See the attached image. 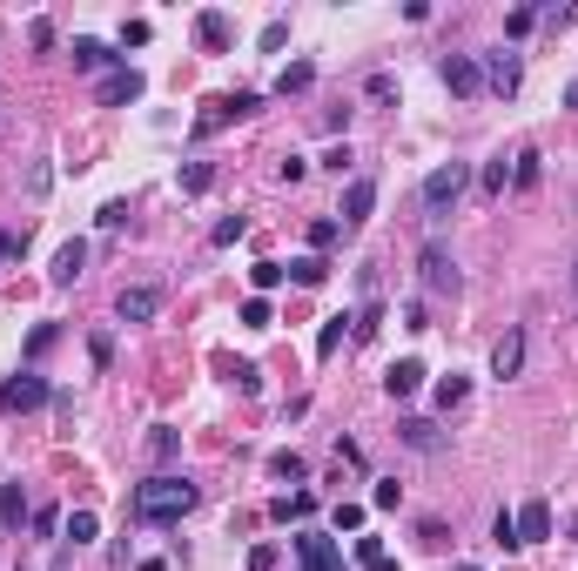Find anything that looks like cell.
Instances as JSON below:
<instances>
[{
	"instance_id": "1",
	"label": "cell",
	"mask_w": 578,
	"mask_h": 571,
	"mask_svg": "<svg viewBox=\"0 0 578 571\" xmlns=\"http://www.w3.org/2000/svg\"><path fill=\"white\" fill-rule=\"evenodd\" d=\"M196 504H202V491H196L189 478H175V470H155V478H141L135 491H128L135 525H182Z\"/></svg>"
},
{
	"instance_id": "2",
	"label": "cell",
	"mask_w": 578,
	"mask_h": 571,
	"mask_svg": "<svg viewBox=\"0 0 578 571\" xmlns=\"http://www.w3.org/2000/svg\"><path fill=\"white\" fill-rule=\"evenodd\" d=\"M471 189V162H444V168H430L424 175V215L430 222H444V215L457 209V196Z\"/></svg>"
},
{
	"instance_id": "3",
	"label": "cell",
	"mask_w": 578,
	"mask_h": 571,
	"mask_svg": "<svg viewBox=\"0 0 578 571\" xmlns=\"http://www.w3.org/2000/svg\"><path fill=\"white\" fill-rule=\"evenodd\" d=\"M256 108H262V94H256V88H243V94H215V101H202V115H196V135H215V128H229V121L256 115Z\"/></svg>"
},
{
	"instance_id": "4",
	"label": "cell",
	"mask_w": 578,
	"mask_h": 571,
	"mask_svg": "<svg viewBox=\"0 0 578 571\" xmlns=\"http://www.w3.org/2000/svg\"><path fill=\"white\" fill-rule=\"evenodd\" d=\"M417 276H424L430 296H457V289H464V276H457V262H451L444 242H424V249H417Z\"/></svg>"
},
{
	"instance_id": "5",
	"label": "cell",
	"mask_w": 578,
	"mask_h": 571,
	"mask_svg": "<svg viewBox=\"0 0 578 571\" xmlns=\"http://www.w3.org/2000/svg\"><path fill=\"white\" fill-rule=\"evenodd\" d=\"M47 376H34V370H20V376H7L0 383V417H28V410H41L47 404Z\"/></svg>"
},
{
	"instance_id": "6",
	"label": "cell",
	"mask_w": 578,
	"mask_h": 571,
	"mask_svg": "<svg viewBox=\"0 0 578 571\" xmlns=\"http://www.w3.org/2000/svg\"><path fill=\"white\" fill-rule=\"evenodd\" d=\"M141 88H149V81H141V68H128V60H122V68H108V75H101L94 101H101V108H135Z\"/></svg>"
},
{
	"instance_id": "7",
	"label": "cell",
	"mask_w": 578,
	"mask_h": 571,
	"mask_svg": "<svg viewBox=\"0 0 578 571\" xmlns=\"http://www.w3.org/2000/svg\"><path fill=\"white\" fill-rule=\"evenodd\" d=\"M296 565L303 571H343V544L330 531H296Z\"/></svg>"
},
{
	"instance_id": "8",
	"label": "cell",
	"mask_w": 578,
	"mask_h": 571,
	"mask_svg": "<svg viewBox=\"0 0 578 571\" xmlns=\"http://www.w3.org/2000/svg\"><path fill=\"white\" fill-rule=\"evenodd\" d=\"M162 283H128L122 296H115V316H122V323H155V316H162Z\"/></svg>"
},
{
	"instance_id": "9",
	"label": "cell",
	"mask_w": 578,
	"mask_h": 571,
	"mask_svg": "<svg viewBox=\"0 0 578 571\" xmlns=\"http://www.w3.org/2000/svg\"><path fill=\"white\" fill-rule=\"evenodd\" d=\"M478 68H485V88H491V94H518V88H525V60H518L511 47H498V54H485Z\"/></svg>"
},
{
	"instance_id": "10",
	"label": "cell",
	"mask_w": 578,
	"mask_h": 571,
	"mask_svg": "<svg viewBox=\"0 0 578 571\" xmlns=\"http://www.w3.org/2000/svg\"><path fill=\"white\" fill-rule=\"evenodd\" d=\"M438 81H444L451 94H478V88H485V68H478L471 54H444V60H438Z\"/></svg>"
},
{
	"instance_id": "11",
	"label": "cell",
	"mask_w": 578,
	"mask_h": 571,
	"mask_svg": "<svg viewBox=\"0 0 578 571\" xmlns=\"http://www.w3.org/2000/svg\"><path fill=\"white\" fill-rule=\"evenodd\" d=\"M370 209H377V175H357L350 189H343V209L336 215H343V229H364Z\"/></svg>"
},
{
	"instance_id": "12",
	"label": "cell",
	"mask_w": 578,
	"mask_h": 571,
	"mask_svg": "<svg viewBox=\"0 0 578 571\" xmlns=\"http://www.w3.org/2000/svg\"><path fill=\"white\" fill-rule=\"evenodd\" d=\"M525 350H532V343H525V330H504L498 343H491V376H498V383H511V376L525 370Z\"/></svg>"
},
{
	"instance_id": "13",
	"label": "cell",
	"mask_w": 578,
	"mask_h": 571,
	"mask_svg": "<svg viewBox=\"0 0 578 571\" xmlns=\"http://www.w3.org/2000/svg\"><path fill=\"white\" fill-rule=\"evenodd\" d=\"M68 54H75L81 75H108V68H122V54H115L108 41H94V34H75V47H68Z\"/></svg>"
},
{
	"instance_id": "14",
	"label": "cell",
	"mask_w": 578,
	"mask_h": 571,
	"mask_svg": "<svg viewBox=\"0 0 578 571\" xmlns=\"http://www.w3.org/2000/svg\"><path fill=\"white\" fill-rule=\"evenodd\" d=\"M383 390H390L397 404H404V397H417V390H424V363H417V357H397L390 370H383Z\"/></svg>"
},
{
	"instance_id": "15",
	"label": "cell",
	"mask_w": 578,
	"mask_h": 571,
	"mask_svg": "<svg viewBox=\"0 0 578 571\" xmlns=\"http://www.w3.org/2000/svg\"><path fill=\"white\" fill-rule=\"evenodd\" d=\"M81 269H88V242L75 236V242H61V249H54V269H47V283H54V289H68Z\"/></svg>"
},
{
	"instance_id": "16",
	"label": "cell",
	"mask_w": 578,
	"mask_h": 571,
	"mask_svg": "<svg viewBox=\"0 0 578 571\" xmlns=\"http://www.w3.org/2000/svg\"><path fill=\"white\" fill-rule=\"evenodd\" d=\"M397 437H404L411 451H424V457H438V451H444V430H438L430 417H404V423H397Z\"/></svg>"
},
{
	"instance_id": "17",
	"label": "cell",
	"mask_w": 578,
	"mask_h": 571,
	"mask_svg": "<svg viewBox=\"0 0 578 571\" xmlns=\"http://www.w3.org/2000/svg\"><path fill=\"white\" fill-rule=\"evenodd\" d=\"M518 518V544H538V538H551V504L545 497H532L525 511H511Z\"/></svg>"
},
{
	"instance_id": "18",
	"label": "cell",
	"mask_w": 578,
	"mask_h": 571,
	"mask_svg": "<svg viewBox=\"0 0 578 571\" xmlns=\"http://www.w3.org/2000/svg\"><path fill=\"white\" fill-rule=\"evenodd\" d=\"M538 175H545V155H538V149H518V155H511V189L525 196V189H538Z\"/></svg>"
},
{
	"instance_id": "19",
	"label": "cell",
	"mask_w": 578,
	"mask_h": 571,
	"mask_svg": "<svg viewBox=\"0 0 578 571\" xmlns=\"http://www.w3.org/2000/svg\"><path fill=\"white\" fill-rule=\"evenodd\" d=\"M34 518V504H28V491H20V484H7V491H0V525L7 531H20Z\"/></svg>"
},
{
	"instance_id": "20",
	"label": "cell",
	"mask_w": 578,
	"mask_h": 571,
	"mask_svg": "<svg viewBox=\"0 0 578 571\" xmlns=\"http://www.w3.org/2000/svg\"><path fill=\"white\" fill-rule=\"evenodd\" d=\"M196 41L209 47V54H222V47H229V14H215V7L196 14Z\"/></svg>"
},
{
	"instance_id": "21",
	"label": "cell",
	"mask_w": 578,
	"mask_h": 571,
	"mask_svg": "<svg viewBox=\"0 0 578 571\" xmlns=\"http://www.w3.org/2000/svg\"><path fill=\"white\" fill-rule=\"evenodd\" d=\"M309 511H317V497H309V491H296V497H276V504H269V518H276V525H303Z\"/></svg>"
},
{
	"instance_id": "22",
	"label": "cell",
	"mask_w": 578,
	"mask_h": 571,
	"mask_svg": "<svg viewBox=\"0 0 578 571\" xmlns=\"http://www.w3.org/2000/svg\"><path fill=\"white\" fill-rule=\"evenodd\" d=\"M377 330H383V302H377V296H370V302H364V310H357V316H350V343H370V336H377Z\"/></svg>"
},
{
	"instance_id": "23",
	"label": "cell",
	"mask_w": 578,
	"mask_h": 571,
	"mask_svg": "<svg viewBox=\"0 0 578 571\" xmlns=\"http://www.w3.org/2000/svg\"><path fill=\"white\" fill-rule=\"evenodd\" d=\"M309 81H317V60H289L283 75H276V94H303Z\"/></svg>"
},
{
	"instance_id": "24",
	"label": "cell",
	"mask_w": 578,
	"mask_h": 571,
	"mask_svg": "<svg viewBox=\"0 0 578 571\" xmlns=\"http://www.w3.org/2000/svg\"><path fill=\"white\" fill-rule=\"evenodd\" d=\"M464 397H471V376H444V383H438V410H444V417H451V410H464Z\"/></svg>"
},
{
	"instance_id": "25",
	"label": "cell",
	"mask_w": 578,
	"mask_h": 571,
	"mask_svg": "<svg viewBox=\"0 0 578 571\" xmlns=\"http://www.w3.org/2000/svg\"><path fill=\"white\" fill-rule=\"evenodd\" d=\"M323 276H330V262H323V256H296V262H289V283H296V289H317Z\"/></svg>"
},
{
	"instance_id": "26",
	"label": "cell",
	"mask_w": 578,
	"mask_h": 571,
	"mask_svg": "<svg viewBox=\"0 0 578 571\" xmlns=\"http://www.w3.org/2000/svg\"><path fill=\"white\" fill-rule=\"evenodd\" d=\"M215 189V162H189L182 168V196H209Z\"/></svg>"
},
{
	"instance_id": "27",
	"label": "cell",
	"mask_w": 578,
	"mask_h": 571,
	"mask_svg": "<svg viewBox=\"0 0 578 571\" xmlns=\"http://www.w3.org/2000/svg\"><path fill=\"white\" fill-rule=\"evenodd\" d=\"M269 478H283V484H303V478H309V464H303L296 451H276V457H269Z\"/></svg>"
},
{
	"instance_id": "28",
	"label": "cell",
	"mask_w": 578,
	"mask_h": 571,
	"mask_svg": "<svg viewBox=\"0 0 578 571\" xmlns=\"http://www.w3.org/2000/svg\"><path fill=\"white\" fill-rule=\"evenodd\" d=\"M175 451H182V437L168 430V423H155V430H149V457H155V464H168Z\"/></svg>"
},
{
	"instance_id": "29",
	"label": "cell",
	"mask_w": 578,
	"mask_h": 571,
	"mask_svg": "<svg viewBox=\"0 0 578 571\" xmlns=\"http://www.w3.org/2000/svg\"><path fill=\"white\" fill-rule=\"evenodd\" d=\"M243 236H249V215H222V222L209 229V242H215V249H229V242H243Z\"/></svg>"
},
{
	"instance_id": "30",
	"label": "cell",
	"mask_w": 578,
	"mask_h": 571,
	"mask_svg": "<svg viewBox=\"0 0 578 571\" xmlns=\"http://www.w3.org/2000/svg\"><path fill=\"white\" fill-rule=\"evenodd\" d=\"M336 236H343V222H336V215H317V222H309V249H336Z\"/></svg>"
},
{
	"instance_id": "31",
	"label": "cell",
	"mask_w": 578,
	"mask_h": 571,
	"mask_svg": "<svg viewBox=\"0 0 578 571\" xmlns=\"http://www.w3.org/2000/svg\"><path fill=\"white\" fill-rule=\"evenodd\" d=\"M343 323H350V316H330V323H323V336H317V357H336V350H343Z\"/></svg>"
},
{
	"instance_id": "32",
	"label": "cell",
	"mask_w": 578,
	"mask_h": 571,
	"mask_svg": "<svg viewBox=\"0 0 578 571\" xmlns=\"http://www.w3.org/2000/svg\"><path fill=\"white\" fill-rule=\"evenodd\" d=\"M491 544H498V551H518V518H511V511L491 518Z\"/></svg>"
},
{
	"instance_id": "33",
	"label": "cell",
	"mask_w": 578,
	"mask_h": 571,
	"mask_svg": "<svg viewBox=\"0 0 578 571\" xmlns=\"http://www.w3.org/2000/svg\"><path fill=\"white\" fill-rule=\"evenodd\" d=\"M330 531L343 538V531H364V504H336L330 511Z\"/></svg>"
},
{
	"instance_id": "34",
	"label": "cell",
	"mask_w": 578,
	"mask_h": 571,
	"mask_svg": "<svg viewBox=\"0 0 578 571\" xmlns=\"http://www.w3.org/2000/svg\"><path fill=\"white\" fill-rule=\"evenodd\" d=\"M478 189H485V196H504V189H511V162H491L485 175H478Z\"/></svg>"
},
{
	"instance_id": "35",
	"label": "cell",
	"mask_w": 578,
	"mask_h": 571,
	"mask_svg": "<svg viewBox=\"0 0 578 571\" xmlns=\"http://www.w3.org/2000/svg\"><path fill=\"white\" fill-rule=\"evenodd\" d=\"M243 323H249V330H269V323H276L269 296H249V302H243Z\"/></svg>"
},
{
	"instance_id": "36",
	"label": "cell",
	"mask_w": 578,
	"mask_h": 571,
	"mask_svg": "<svg viewBox=\"0 0 578 571\" xmlns=\"http://www.w3.org/2000/svg\"><path fill=\"white\" fill-rule=\"evenodd\" d=\"M370 504H377V511H397V504H404V484H397V478H377V491H370Z\"/></svg>"
},
{
	"instance_id": "37",
	"label": "cell",
	"mask_w": 578,
	"mask_h": 571,
	"mask_svg": "<svg viewBox=\"0 0 578 571\" xmlns=\"http://www.w3.org/2000/svg\"><path fill=\"white\" fill-rule=\"evenodd\" d=\"M283 276H289L283 262H256V269H249V283H256V296H269V289L283 283Z\"/></svg>"
},
{
	"instance_id": "38",
	"label": "cell",
	"mask_w": 578,
	"mask_h": 571,
	"mask_svg": "<svg viewBox=\"0 0 578 571\" xmlns=\"http://www.w3.org/2000/svg\"><path fill=\"white\" fill-rule=\"evenodd\" d=\"M229 376H236V390H243V397H256V390H262V370H256V363H236Z\"/></svg>"
},
{
	"instance_id": "39",
	"label": "cell",
	"mask_w": 578,
	"mask_h": 571,
	"mask_svg": "<svg viewBox=\"0 0 578 571\" xmlns=\"http://www.w3.org/2000/svg\"><path fill=\"white\" fill-rule=\"evenodd\" d=\"M538 28V7H511V14H504V34H532Z\"/></svg>"
},
{
	"instance_id": "40",
	"label": "cell",
	"mask_w": 578,
	"mask_h": 571,
	"mask_svg": "<svg viewBox=\"0 0 578 571\" xmlns=\"http://www.w3.org/2000/svg\"><path fill=\"white\" fill-rule=\"evenodd\" d=\"M88 357L108 370V363H115V336H108V330H94V336H88Z\"/></svg>"
},
{
	"instance_id": "41",
	"label": "cell",
	"mask_w": 578,
	"mask_h": 571,
	"mask_svg": "<svg viewBox=\"0 0 578 571\" xmlns=\"http://www.w3.org/2000/svg\"><path fill=\"white\" fill-rule=\"evenodd\" d=\"M94 531H101V525H94V511H75V518H68V538H75V544H88Z\"/></svg>"
},
{
	"instance_id": "42",
	"label": "cell",
	"mask_w": 578,
	"mask_h": 571,
	"mask_svg": "<svg viewBox=\"0 0 578 571\" xmlns=\"http://www.w3.org/2000/svg\"><path fill=\"white\" fill-rule=\"evenodd\" d=\"M276 175H283V181H303V175H309V155H283V162H276Z\"/></svg>"
},
{
	"instance_id": "43",
	"label": "cell",
	"mask_w": 578,
	"mask_h": 571,
	"mask_svg": "<svg viewBox=\"0 0 578 571\" xmlns=\"http://www.w3.org/2000/svg\"><path fill=\"white\" fill-rule=\"evenodd\" d=\"M54 336H61V330H54V323H41V330L28 336V357H47V350H54Z\"/></svg>"
},
{
	"instance_id": "44",
	"label": "cell",
	"mask_w": 578,
	"mask_h": 571,
	"mask_svg": "<svg viewBox=\"0 0 578 571\" xmlns=\"http://www.w3.org/2000/svg\"><path fill=\"white\" fill-rule=\"evenodd\" d=\"M283 565V551H276V544H256V551H249V571H276Z\"/></svg>"
},
{
	"instance_id": "45",
	"label": "cell",
	"mask_w": 578,
	"mask_h": 571,
	"mask_svg": "<svg viewBox=\"0 0 578 571\" xmlns=\"http://www.w3.org/2000/svg\"><path fill=\"white\" fill-rule=\"evenodd\" d=\"M364 94H370V101H390L397 81H390V75H370V81H364Z\"/></svg>"
},
{
	"instance_id": "46",
	"label": "cell",
	"mask_w": 578,
	"mask_h": 571,
	"mask_svg": "<svg viewBox=\"0 0 578 571\" xmlns=\"http://www.w3.org/2000/svg\"><path fill=\"white\" fill-rule=\"evenodd\" d=\"M94 222H101V229H122V222H128V202H108V209L94 215Z\"/></svg>"
},
{
	"instance_id": "47",
	"label": "cell",
	"mask_w": 578,
	"mask_h": 571,
	"mask_svg": "<svg viewBox=\"0 0 578 571\" xmlns=\"http://www.w3.org/2000/svg\"><path fill=\"white\" fill-rule=\"evenodd\" d=\"M14 249H20V236H0V262H7V256H14Z\"/></svg>"
},
{
	"instance_id": "48",
	"label": "cell",
	"mask_w": 578,
	"mask_h": 571,
	"mask_svg": "<svg viewBox=\"0 0 578 571\" xmlns=\"http://www.w3.org/2000/svg\"><path fill=\"white\" fill-rule=\"evenodd\" d=\"M364 571H397V565H390V558H377V565H364Z\"/></svg>"
},
{
	"instance_id": "49",
	"label": "cell",
	"mask_w": 578,
	"mask_h": 571,
	"mask_svg": "<svg viewBox=\"0 0 578 571\" xmlns=\"http://www.w3.org/2000/svg\"><path fill=\"white\" fill-rule=\"evenodd\" d=\"M572 289H578V256H572Z\"/></svg>"
},
{
	"instance_id": "50",
	"label": "cell",
	"mask_w": 578,
	"mask_h": 571,
	"mask_svg": "<svg viewBox=\"0 0 578 571\" xmlns=\"http://www.w3.org/2000/svg\"><path fill=\"white\" fill-rule=\"evenodd\" d=\"M457 571H485V565H457Z\"/></svg>"
},
{
	"instance_id": "51",
	"label": "cell",
	"mask_w": 578,
	"mask_h": 571,
	"mask_svg": "<svg viewBox=\"0 0 578 571\" xmlns=\"http://www.w3.org/2000/svg\"><path fill=\"white\" fill-rule=\"evenodd\" d=\"M572 538H578V518H572Z\"/></svg>"
}]
</instances>
